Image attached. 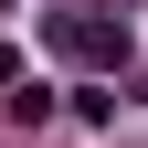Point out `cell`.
Masks as SVG:
<instances>
[{"label": "cell", "mask_w": 148, "mask_h": 148, "mask_svg": "<svg viewBox=\"0 0 148 148\" xmlns=\"http://www.w3.org/2000/svg\"><path fill=\"white\" fill-rule=\"evenodd\" d=\"M53 42H64L74 64H95V74H127V21H106V11H64Z\"/></svg>", "instance_id": "6da1fadb"}, {"label": "cell", "mask_w": 148, "mask_h": 148, "mask_svg": "<svg viewBox=\"0 0 148 148\" xmlns=\"http://www.w3.org/2000/svg\"><path fill=\"white\" fill-rule=\"evenodd\" d=\"M11 85H21V53H11V42H0V95H11Z\"/></svg>", "instance_id": "7a4b0ae2"}]
</instances>
